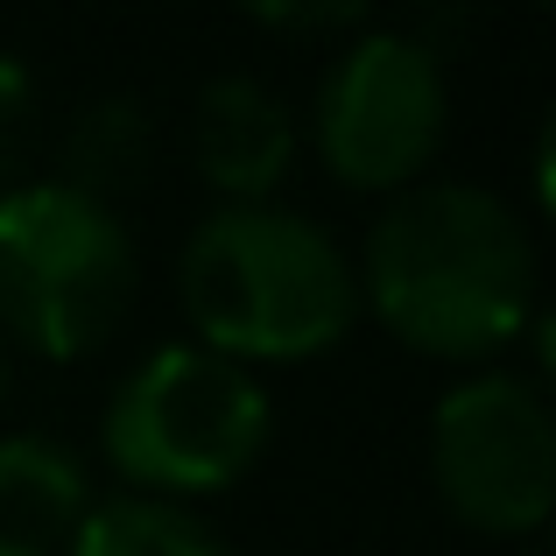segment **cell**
Wrapping results in <instances>:
<instances>
[{
    "instance_id": "2",
    "label": "cell",
    "mask_w": 556,
    "mask_h": 556,
    "mask_svg": "<svg viewBox=\"0 0 556 556\" xmlns=\"http://www.w3.org/2000/svg\"><path fill=\"white\" fill-rule=\"evenodd\" d=\"M184 311L204 353L311 359L345 339L359 311L353 261L311 218L275 204H226L184 247Z\"/></svg>"
},
{
    "instance_id": "13",
    "label": "cell",
    "mask_w": 556,
    "mask_h": 556,
    "mask_svg": "<svg viewBox=\"0 0 556 556\" xmlns=\"http://www.w3.org/2000/svg\"><path fill=\"white\" fill-rule=\"evenodd\" d=\"M0 402H8V353H0Z\"/></svg>"
},
{
    "instance_id": "4",
    "label": "cell",
    "mask_w": 556,
    "mask_h": 556,
    "mask_svg": "<svg viewBox=\"0 0 556 556\" xmlns=\"http://www.w3.org/2000/svg\"><path fill=\"white\" fill-rule=\"evenodd\" d=\"M275 408L226 353L163 345L121 380L106 408V458L155 493H218L268 451Z\"/></svg>"
},
{
    "instance_id": "5",
    "label": "cell",
    "mask_w": 556,
    "mask_h": 556,
    "mask_svg": "<svg viewBox=\"0 0 556 556\" xmlns=\"http://www.w3.org/2000/svg\"><path fill=\"white\" fill-rule=\"evenodd\" d=\"M430 472L458 521L535 535L556 507V416L521 374H479L430 416Z\"/></svg>"
},
{
    "instance_id": "8",
    "label": "cell",
    "mask_w": 556,
    "mask_h": 556,
    "mask_svg": "<svg viewBox=\"0 0 556 556\" xmlns=\"http://www.w3.org/2000/svg\"><path fill=\"white\" fill-rule=\"evenodd\" d=\"M92 515V479L56 437H0V543L50 556Z\"/></svg>"
},
{
    "instance_id": "9",
    "label": "cell",
    "mask_w": 556,
    "mask_h": 556,
    "mask_svg": "<svg viewBox=\"0 0 556 556\" xmlns=\"http://www.w3.org/2000/svg\"><path fill=\"white\" fill-rule=\"evenodd\" d=\"M149 155H155L149 106H141V99H92V106L71 121V135H64V177L56 184L113 204V190L141 184Z\"/></svg>"
},
{
    "instance_id": "10",
    "label": "cell",
    "mask_w": 556,
    "mask_h": 556,
    "mask_svg": "<svg viewBox=\"0 0 556 556\" xmlns=\"http://www.w3.org/2000/svg\"><path fill=\"white\" fill-rule=\"evenodd\" d=\"M71 556H232V549L184 507L127 493V501H106L78 521Z\"/></svg>"
},
{
    "instance_id": "6",
    "label": "cell",
    "mask_w": 556,
    "mask_h": 556,
    "mask_svg": "<svg viewBox=\"0 0 556 556\" xmlns=\"http://www.w3.org/2000/svg\"><path fill=\"white\" fill-rule=\"evenodd\" d=\"M444 56L402 28H367L317 92V149L359 190L408 184L444 141Z\"/></svg>"
},
{
    "instance_id": "12",
    "label": "cell",
    "mask_w": 556,
    "mask_h": 556,
    "mask_svg": "<svg viewBox=\"0 0 556 556\" xmlns=\"http://www.w3.org/2000/svg\"><path fill=\"white\" fill-rule=\"evenodd\" d=\"M254 14L268 28H353L359 22L353 0H339V8H282V0H275V8H254Z\"/></svg>"
},
{
    "instance_id": "7",
    "label": "cell",
    "mask_w": 556,
    "mask_h": 556,
    "mask_svg": "<svg viewBox=\"0 0 556 556\" xmlns=\"http://www.w3.org/2000/svg\"><path fill=\"white\" fill-rule=\"evenodd\" d=\"M190 149L212 190H226L232 204H261L296 163V121L261 78H212L198 92Z\"/></svg>"
},
{
    "instance_id": "3",
    "label": "cell",
    "mask_w": 556,
    "mask_h": 556,
    "mask_svg": "<svg viewBox=\"0 0 556 556\" xmlns=\"http://www.w3.org/2000/svg\"><path fill=\"white\" fill-rule=\"evenodd\" d=\"M135 296V240L113 204L71 184H14L0 198V331L50 359H78Z\"/></svg>"
},
{
    "instance_id": "14",
    "label": "cell",
    "mask_w": 556,
    "mask_h": 556,
    "mask_svg": "<svg viewBox=\"0 0 556 556\" xmlns=\"http://www.w3.org/2000/svg\"><path fill=\"white\" fill-rule=\"evenodd\" d=\"M0 556H28V549H14V543H0Z\"/></svg>"
},
{
    "instance_id": "11",
    "label": "cell",
    "mask_w": 556,
    "mask_h": 556,
    "mask_svg": "<svg viewBox=\"0 0 556 556\" xmlns=\"http://www.w3.org/2000/svg\"><path fill=\"white\" fill-rule=\"evenodd\" d=\"M28 127H36V71L0 50V169L22 155Z\"/></svg>"
},
{
    "instance_id": "1",
    "label": "cell",
    "mask_w": 556,
    "mask_h": 556,
    "mask_svg": "<svg viewBox=\"0 0 556 556\" xmlns=\"http://www.w3.org/2000/svg\"><path fill=\"white\" fill-rule=\"evenodd\" d=\"M367 303L394 339L437 359L501 353L535 311V247L479 184H422L367 232Z\"/></svg>"
}]
</instances>
